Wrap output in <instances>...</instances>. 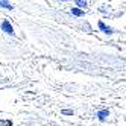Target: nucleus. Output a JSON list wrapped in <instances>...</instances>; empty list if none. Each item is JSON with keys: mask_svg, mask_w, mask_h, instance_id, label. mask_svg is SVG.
<instances>
[{"mask_svg": "<svg viewBox=\"0 0 126 126\" xmlns=\"http://www.w3.org/2000/svg\"><path fill=\"white\" fill-rule=\"evenodd\" d=\"M99 29H100L102 32H105V33H108V35H111L114 31H112V28H110V26H106L103 21H99Z\"/></svg>", "mask_w": 126, "mask_h": 126, "instance_id": "nucleus-2", "label": "nucleus"}, {"mask_svg": "<svg viewBox=\"0 0 126 126\" xmlns=\"http://www.w3.org/2000/svg\"><path fill=\"white\" fill-rule=\"evenodd\" d=\"M71 14H73L75 17H82L84 15V11L79 9V8H71Z\"/></svg>", "mask_w": 126, "mask_h": 126, "instance_id": "nucleus-3", "label": "nucleus"}, {"mask_svg": "<svg viewBox=\"0 0 126 126\" xmlns=\"http://www.w3.org/2000/svg\"><path fill=\"white\" fill-rule=\"evenodd\" d=\"M62 114H65V115H73V111H71V110H64V111H62Z\"/></svg>", "mask_w": 126, "mask_h": 126, "instance_id": "nucleus-7", "label": "nucleus"}, {"mask_svg": "<svg viewBox=\"0 0 126 126\" xmlns=\"http://www.w3.org/2000/svg\"><path fill=\"white\" fill-rule=\"evenodd\" d=\"M76 5H78L79 9H82V11H84V8H87V2H85V0H76Z\"/></svg>", "mask_w": 126, "mask_h": 126, "instance_id": "nucleus-6", "label": "nucleus"}, {"mask_svg": "<svg viewBox=\"0 0 126 126\" xmlns=\"http://www.w3.org/2000/svg\"><path fill=\"white\" fill-rule=\"evenodd\" d=\"M108 114H110V112H108V110H103V111H99V112H97V117H99L100 120H105L106 117H108Z\"/></svg>", "mask_w": 126, "mask_h": 126, "instance_id": "nucleus-5", "label": "nucleus"}, {"mask_svg": "<svg viewBox=\"0 0 126 126\" xmlns=\"http://www.w3.org/2000/svg\"><path fill=\"white\" fill-rule=\"evenodd\" d=\"M62 2H65V0H62Z\"/></svg>", "mask_w": 126, "mask_h": 126, "instance_id": "nucleus-8", "label": "nucleus"}, {"mask_svg": "<svg viewBox=\"0 0 126 126\" xmlns=\"http://www.w3.org/2000/svg\"><path fill=\"white\" fill-rule=\"evenodd\" d=\"M2 31L6 32L8 35H14V28L11 26V23L8 21V20H3L2 21Z\"/></svg>", "mask_w": 126, "mask_h": 126, "instance_id": "nucleus-1", "label": "nucleus"}, {"mask_svg": "<svg viewBox=\"0 0 126 126\" xmlns=\"http://www.w3.org/2000/svg\"><path fill=\"white\" fill-rule=\"evenodd\" d=\"M0 6L5 8V9H12V5L8 2V0H0Z\"/></svg>", "mask_w": 126, "mask_h": 126, "instance_id": "nucleus-4", "label": "nucleus"}]
</instances>
